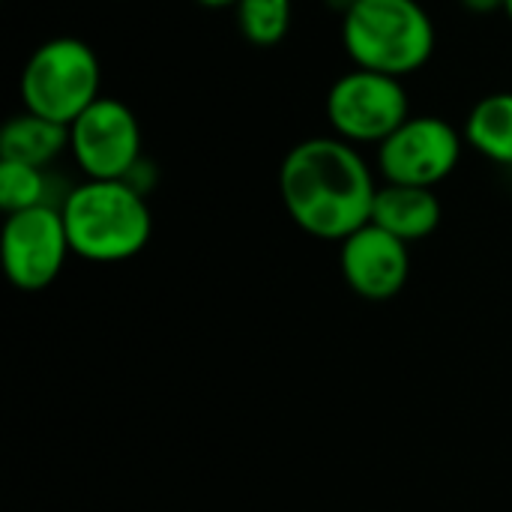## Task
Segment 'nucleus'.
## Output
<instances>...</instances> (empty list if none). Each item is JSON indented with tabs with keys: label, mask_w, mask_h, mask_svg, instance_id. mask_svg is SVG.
<instances>
[{
	"label": "nucleus",
	"mask_w": 512,
	"mask_h": 512,
	"mask_svg": "<svg viewBox=\"0 0 512 512\" xmlns=\"http://www.w3.org/2000/svg\"><path fill=\"white\" fill-rule=\"evenodd\" d=\"M468 12H477V15H486V12H495V9H504V0H459Z\"/></svg>",
	"instance_id": "obj_15"
},
{
	"label": "nucleus",
	"mask_w": 512,
	"mask_h": 512,
	"mask_svg": "<svg viewBox=\"0 0 512 512\" xmlns=\"http://www.w3.org/2000/svg\"><path fill=\"white\" fill-rule=\"evenodd\" d=\"M465 144L480 156L512 168V90L483 96L465 120Z\"/></svg>",
	"instance_id": "obj_12"
},
{
	"label": "nucleus",
	"mask_w": 512,
	"mask_h": 512,
	"mask_svg": "<svg viewBox=\"0 0 512 512\" xmlns=\"http://www.w3.org/2000/svg\"><path fill=\"white\" fill-rule=\"evenodd\" d=\"M198 3L207 9H228V6H237L240 0H198Z\"/></svg>",
	"instance_id": "obj_16"
},
{
	"label": "nucleus",
	"mask_w": 512,
	"mask_h": 512,
	"mask_svg": "<svg viewBox=\"0 0 512 512\" xmlns=\"http://www.w3.org/2000/svg\"><path fill=\"white\" fill-rule=\"evenodd\" d=\"M69 150L87 180H126L141 165V123L126 102L99 96L69 126Z\"/></svg>",
	"instance_id": "obj_7"
},
{
	"label": "nucleus",
	"mask_w": 512,
	"mask_h": 512,
	"mask_svg": "<svg viewBox=\"0 0 512 512\" xmlns=\"http://www.w3.org/2000/svg\"><path fill=\"white\" fill-rule=\"evenodd\" d=\"M504 12H507V18L512 21V0H504Z\"/></svg>",
	"instance_id": "obj_17"
},
{
	"label": "nucleus",
	"mask_w": 512,
	"mask_h": 512,
	"mask_svg": "<svg viewBox=\"0 0 512 512\" xmlns=\"http://www.w3.org/2000/svg\"><path fill=\"white\" fill-rule=\"evenodd\" d=\"M72 252L63 213L51 204H39L21 213H9L0 234V255L6 279L18 291L48 288Z\"/></svg>",
	"instance_id": "obj_8"
},
{
	"label": "nucleus",
	"mask_w": 512,
	"mask_h": 512,
	"mask_svg": "<svg viewBox=\"0 0 512 512\" xmlns=\"http://www.w3.org/2000/svg\"><path fill=\"white\" fill-rule=\"evenodd\" d=\"M465 135L444 117H408L378 144V168L387 183L435 189L462 159Z\"/></svg>",
	"instance_id": "obj_6"
},
{
	"label": "nucleus",
	"mask_w": 512,
	"mask_h": 512,
	"mask_svg": "<svg viewBox=\"0 0 512 512\" xmlns=\"http://www.w3.org/2000/svg\"><path fill=\"white\" fill-rule=\"evenodd\" d=\"M339 261L348 288L372 303L393 300L411 273L408 243L372 222L342 240Z\"/></svg>",
	"instance_id": "obj_9"
},
{
	"label": "nucleus",
	"mask_w": 512,
	"mask_h": 512,
	"mask_svg": "<svg viewBox=\"0 0 512 512\" xmlns=\"http://www.w3.org/2000/svg\"><path fill=\"white\" fill-rule=\"evenodd\" d=\"M69 147V126L51 123L30 111L9 117L0 129V159L45 168Z\"/></svg>",
	"instance_id": "obj_11"
},
{
	"label": "nucleus",
	"mask_w": 512,
	"mask_h": 512,
	"mask_svg": "<svg viewBox=\"0 0 512 512\" xmlns=\"http://www.w3.org/2000/svg\"><path fill=\"white\" fill-rule=\"evenodd\" d=\"M324 111L336 138L351 144H381L411 117V102L402 78L354 69L333 81Z\"/></svg>",
	"instance_id": "obj_5"
},
{
	"label": "nucleus",
	"mask_w": 512,
	"mask_h": 512,
	"mask_svg": "<svg viewBox=\"0 0 512 512\" xmlns=\"http://www.w3.org/2000/svg\"><path fill=\"white\" fill-rule=\"evenodd\" d=\"M45 201V174L42 168L0 159V207L3 213H21Z\"/></svg>",
	"instance_id": "obj_14"
},
{
	"label": "nucleus",
	"mask_w": 512,
	"mask_h": 512,
	"mask_svg": "<svg viewBox=\"0 0 512 512\" xmlns=\"http://www.w3.org/2000/svg\"><path fill=\"white\" fill-rule=\"evenodd\" d=\"M372 225L390 231L405 243H417L441 225V201L426 186L384 183L375 192Z\"/></svg>",
	"instance_id": "obj_10"
},
{
	"label": "nucleus",
	"mask_w": 512,
	"mask_h": 512,
	"mask_svg": "<svg viewBox=\"0 0 512 512\" xmlns=\"http://www.w3.org/2000/svg\"><path fill=\"white\" fill-rule=\"evenodd\" d=\"M102 66L96 51L75 36L42 42L24 63L18 93L24 111L60 126H72L96 99Z\"/></svg>",
	"instance_id": "obj_4"
},
{
	"label": "nucleus",
	"mask_w": 512,
	"mask_h": 512,
	"mask_svg": "<svg viewBox=\"0 0 512 512\" xmlns=\"http://www.w3.org/2000/svg\"><path fill=\"white\" fill-rule=\"evenodd\" d=\"M234 12L243 39L258 48L279 45L291 30V0H240Z\"/></svg>",
	"instance_id": "obj_13"
},
{
	"label": "nucleus",
	"mask_w": 512,
	"mask_h": 512,
	"mask_svg": "<svg viewBox=\"0 0 512 512\" xmlns=\"http://www.w3.org/2000/svg\"><path fill=\"white\" fill-rule=\"evenodd\" d=\"M342 45L357 69L405 78L435 51V24L417 0H357L342 15Z\"/></svg>",
	"instance_id": "obj_3"
},
{
	"label": "nucleus",
	"mask_w": 512,
	"mask_h": 512,
	"mask_svg": "<svg viewBox=\"0 0 512 512\" xmlns=\"http://www.w3.org/2000/svg\"><path fill=\"white\" fill-rule=\"evenodd\" d=\"M63 225L72 255L96 264L135 258L153 234V216L126 180H87L63 198Z\"/></svg>",
	"instance_id": "obj_2"
},
{
	"label": "nucleus",
	"mask_w": 512,
	"mask_h": 512,
	"mask_svg": "<svg viewBox=\"0 0 512 512\" xmlns=\"http://www.w3.org/2000/svg\"><path fill=\"white\" fill-rule=\"evenodd\" d=\"M375 177L357 144L318 135L294 144L279 168L288 216L318 240H345L372 222Z\"/></svg>",
	"instance_id": "obj_1"
}]
</instances>
